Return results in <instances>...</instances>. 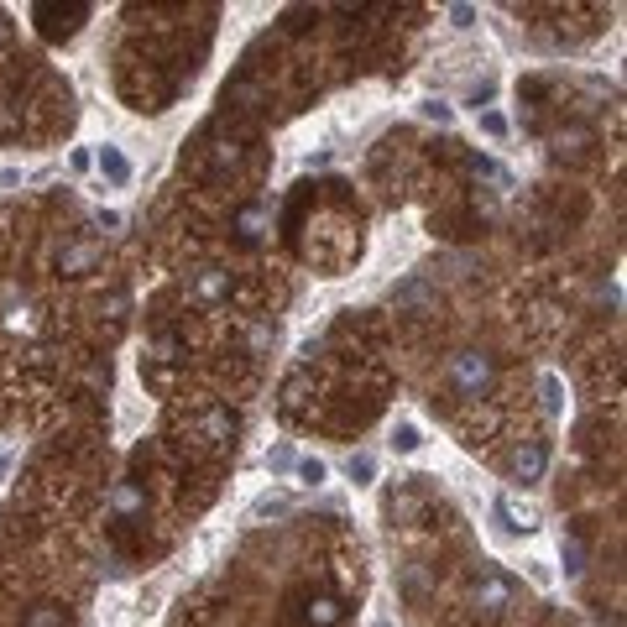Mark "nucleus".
<instances>
[{"label":"nucleus","mask_w":627,"mask_h":627,"mask_svg":"<svg viewBox=\"0 0 627 627\" xmlns=\"http://www.w3.org/2000/svg\"><path fill=\"white\" fill-rule=\"evenodd\" d=\"M418 115H424V121H439V126L455 121V110H450L445 100H424V105H418Z\"/></svg>","instance_id":"nucleus-24"},{"label":"nucleus","mask_w":627,"mask_h":627,"mask_svg":"<svg viewBox=\"0 0 627 627\" xmlns=\"http://www.w3.org/2000/svg\"><path fill=\"white\" fill-rule=\"evenodd\" d=\"M100 262V241H74L68 251H58V272H89Z\"/></svg>","instance_id":"nucleus-10"},{"label":"nucleus","mask_w":627,"mask_h":627,"mask_svg":"<svg viewBox=\"0 0 627 627\" xmlns=\"http://www.w3.org/2000/svg\"><path fill=\"white\" fill-rule=\"evenodd\" d=\"M68 168H74V173H89V168H95V157H89V152H74V157H68Z\"/></svg>","instance_id":"nucleus-27"},{"label":"nucleus","mask_w":627,"mask_h":627,"mask_svg":"<svg viewBox=\"0 0 627 627\" xmlns=\"http://www.w3.org/2000/svg\"><path fill=\"white\" fill-rule=\"evenodd\" d=\"M387 513H392V518H413V513H418V486H403V492L387 502Z\"/></svg>","instance_id":"nucleus-20"},{"label":"nucleus","mask_w":627,"mask_h":627,"mask_svg":"<svg viewBox=\"0 0 627 627\" xmlns=\"http://www.w3.org/2000/svg\"><path fill=\"white\" fill-rule=\"evenodd\" d=\"M371 627H392V622H387V617H377V622H371Z\"/></svg>","instance_id":"nucleus-30"},{"label":"nucleus","mask_w":627,"mask_h":627,"mask_svg":"<svg viewBox=\"0 0 627 627\" xmlns=\"http://www.w3.org/2000/svg\"><path fill=\"white\" fill-rule=\"evenodd\" d=\"M450 27H460V32L476 27V6H450Z\"/></svg>","instance_id":"nucleus-26"},{"label":"nucleus","mask_w":627,"mask_h":627,"mask_svg":"<svg viewBox=\"0 0 627 627\" xmlns=\"http://www.w3.org/2000/svg\"><path fill=\"white\" fill-rule=\"evenodd\" d=\"M257 225H262V209H257V204H246L241 215H236V230H241V241H246V246H257Z\"/></svg>","instance_id":"nucleus-19"},{"label":"nucleus","mask_w":627,"mask_h":627,"mask_svg":"<svg viewBox=\"0 0 627 627\" xmlns=\"http://www.w3.org/2000/svg\"><path fill=\"white\" fill-rule=\"evenodd\" d=\"M84 16H89L84 6H37V27H42V37H48V42H63V37L79 32Z\"/></svg>","instance_id":"nucleus-4"},{"label":"nucleus","mask_w":627,"mask_h":627,"mask_svg":"<svg viewBox=\"0 0 627 627\" xmlns=\"http://www.w3.org/2000/svg\"><path fill=\"white\" fill-rule=\"evenodd\" d=\"M544 413H549V418H560V413H565V382L554 377V371L544 377Z\"/></svg>","instance_id":"nucleus-16"},{"label":"nucleus","mask_w":627,"mask_h":627,"mask_svg":"<svg viewBox=\"0 0 627 627\" xmlns=\"http://www.w3.org/2000/svg\"><path fill=\"white\" fill-rule=\"evenodd\" d=\"M392 298H398V309H413V314L434 309V288H429V277H408V283L392 293Z\"/></svg>","instance_id":"nucleus-9"},{"label":"nucleus","mask_w":627,"mask_h":627,"mask_svg":"<svg viewBox=\"0 0 627 627\" xmlns=\"http://www.w3.org/2000/svg\"><path fill=\"white\" fill-rule=\"evenodd\" d=\"M6 42H11V21L0 16V48H6Z\"/></svg>","instance_id":"nucleus-29"},{"label":"nucleus","mask_w":627,"mask_h":627,"mask_svg":"<svg viewBox=\"0 0 627 627\" xmlns=\"http://www.w3.org/2000/svg\"><path fill=\"white\" fill-rule=\"evenodd\" d=\"M11 460H16L11 450H6V455H0V481H6V476H11Z\"/></svg>","instance_id":"nucleus-28"},{"label":"nucleus","mask_w":627,"mask_h":627,"mask_svg":"<svg viewBox=\"0 0 627 627\" xmlns=\"http://www.w3.org/2000/svg\"><path fill=\"white\" fill-rule=\"evenodd\" d=\"M544 471H549V439H523L513 450V481L533 486V481H544Z\"/></svg>","instance_id":"nucleus-3"},{"label":"nucleus","mask_w":627,"mask_h":627,"mask_svg":"<svg viewBox=\"0 0 627 627\" xmlns=\"http://www.w3.org/2000/svg\"><path fill=\"white\" fill-rule=\"evenodd\" d=\"M21 627H68V612L63 607H32Z\"/></svg>","instance_id":"nucleus-18"},{"label":"nucleus","mask_w":627,"mask_h":627,"mask_svg":"<svg viewBox=\"0 0 627 627\" xmlns=\"http://www.w3.org/2000/svg\"><path fill=\"white\" fill-rule=\"evenodd\" d=\"M283 513H293V497H283V492H267V497H257V502H251V518H257V523H267V518H283Z\"/></svg>","instance_id":"nucleus-13"},{"label":"nucleus","mask_w":627,"mask_h":627,"mask_svg":"<svg viewBox=\"0 0 627 627\" xmlns=\"http://www.w3.org/2000/svg\"><path fill=\"white\" fill-rule=\"evenodd\" d=\"M418 445H424V434H418V424H398V429H392V450L413 455Z\"/></svg>","instance_id":"nucleus-21"},{"label":"nucleus","mask_w":627,"mask_h":627,"mask_svg":"<svg viewBox=\"0 0 627 627\" xmlns=\"http://www.w3.org/2000/svg\"><path fill=\"white\" fill-rule=\"evenodd\" d=\"M241 162V142H220L215 147V168H236Z\"/></svg>","instance_id":"nucleus-25"},{"label":"nucleus","mask_w":627,"mask_h":627,"mask_svg":"<svg viewBox=\"0 0 627 627\" xmlns=\"http://www.w3.org/2000/svg\"><path fill=\"white\" fill-rule=\"evenodd\" d=\"M513 596H518V586H513L502 570H481L476 586H471V601H476L486 617H502L507 607H513Z\"/></svg>","instance_id":"nucleus-2"},{"label":"nucleus","mask_w":627,"mask_h":627,"mask_svg":"<svg viewBox=\"0 0 627 627\" xmlns=\"http://www.w3.org/2000/svg\"><path fill=\"white\" fill-rule=\"evenodd\" d=\"M345 476H351L356 486H366L371 476H377V455H371V450H356L351 460H345Z\"/></svg>","instance_id":"nucleus-14"},{"label":"nucleus","mask_w":627,"mask_h":627,"mask_svg":"<svg viewBox=\"0 0 627 627\" xmlns=\"http://www.w3.org/2000/svg\"><path fill=\"white\" fill-rule=\"evenodd\" d=\"M298 476H304V486H319L324 476H330V466H324L319 455H309V460H298Z\"/></svg>","instance_id":"nucleus-23"},{"label":"nucleus","mask_w":627,"mask_h":627,"mask_svg":"<svg viewBox=\"0 0 627 627\" xmlns=\"http://www.w3.org/2000/svg\"><path fill=\"white\" fill-rule=\"evenodd\" d=\"M95 168L105 173V183H110V189H126V183H131V157H126L121 147H100Z\"/></svg>","instance_id":"nucleus-8"},{"label":"nucleus","mask_w":627,"mask_h":627,"mask_svg":"<svg viewBox=\"0 0 627 627\" xmlns=\"http://www.w3.org/2000/svg\"><path fill=\"white\" fill-rule=\"evenodd\" d=\"M304 617H309V627H335V622L345 617V607H340V596H330V591H319V596H309V607H304Z\"/></svg>","instance_id":"nucleus-11"},{"label":"nucleus","mask_w":627,"mask_h":627,"mask_svg":"<svg viewBox=\"0 0 627 627\" xmlns=\"http://www.w3.org/2000/svg\"><path fill=\"white\" fill-rule=\"evenodd\" d=\"M293 466H298L293 445H272V450H267V471H293Z\"/></svg>","instance_id":"nucleus-22"},{"label":"nucleus","mask_w":627,"mask_h":627,"mask_svg":"<svg viewBox=\"0 0 627 627\" xmlns=\"http://www.w3.org/2000/svg\"><path fill=\"white\" fill-rule=\"evenodd\" d=\"M110 507L121 518H136V513H147V492L136 481H121V486H115V497H110Z\"/></svg>","instance_id":"nucleus-12"},{"label":"nucleus","mask_w":627,"mask_h":627,"mask_svg":"<svg viewBox=\"0 0 627 627\" xmlns=\"http://www.w3.org/2000/svg\"><path fill=\"white\" fill-rule=\"evenodd\" d=\"M450 382H455V392L460 398H486L492 392V382H497V361L486 356V351H460L455 361H450Z\"/></svg>","instance_id":"nucleus-1"},{"label":"nucleus","mask_w":627,"mask_h":627,"mask_svg":"<svg viewBox=\"0 0 627 627\" xmlns=\"http://www.w3.org/2000/svg\"><path fill=\"white\" fill-rule=\"evenodd\" d=\"M560 554H565V575H570V580H575V575H586V544H580L575 533L560 544Z\"/></svg>","instance_id":"nucleus-15"},{"label":"nucleus","mask_w":627,"mask_h":627,"mask_svg":"<svg viewBox=\"0 0 627 627\" xmlns=\"http://www.w3.org/2000/svg\"><path fill=\"white\" fill-rule=\"evenodd\" d=\"M507 131H513V121H507L502 110H481V136H492V142H507Z\"/></svg>","instance_id":"nucleus-17"},{"label":"nucleus","mask_w":627,"mask_h":627,"mask_svg":"<svg viewBox=\"0 0 627 627\" xmlns=\"http://www.w3.org/2000/svg\"><path fill=\"white\" fill-rule=\"evenodd\" d=\"M236 429H241V418L230 413V408H209L199 418V439H204V445H236Z\"/></svg>","instance_id":"nucleus-6"},{"label":"nucleus","mask_w":627,"mask_h":627,"mask_svg":"<svg viewBox=\"0 0 627 627\" xmlns=\"http://www.w3.org/2000/svg\"><path fill=\"white\" fill-rule=\"evenodd\" d=\"M492 518H497L507 533H533V528H539V507L513 502V497H497V502H492Z\"/></svg>","instance_id":"nucleus-5"},{"label":"nucleus","mask_w":627,"mask_h":627,"mask_svg":"<svg viewBox=\"0 0 627 627\" xmlns=\"http://www.w3.org/2000/svg\"><path fill=\"white\" fill-rule=\"evenodd\" d=\"M189 298H194V304H220V298H230V272H220V267H204V272L194 277Z\"/></svg>","instance_id":"nucleus-7"}]
</instances>
